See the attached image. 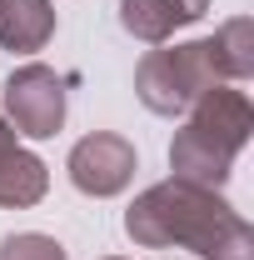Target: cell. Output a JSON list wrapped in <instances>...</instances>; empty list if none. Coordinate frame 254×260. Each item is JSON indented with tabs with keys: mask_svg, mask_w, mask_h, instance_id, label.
Masks as SVG:
<instances>
[{
	"mask_svg": "<svg viewBox=\"0 0 254 260\" xmlns=\"http://www.w3.org/2000/svg\"><path fill=\"white\" fill-rule=\"evenodd\" d=\"M125 235L145 250L185 245L199 260H254L249 220L220 190H204L190 180H159L140 190L125 210Z\"/></svg>",
	"mask_w": 254,
	"mask_h": 260,
	"instance_id": "obj_1",
	"label": "cell"
},
{
	"mask_svg": "<svg viewBox=\"0 0 254 260\" xmlns=\"http://www.w3.org/2000/svg\"><path fill=\"white\" fill-rule=\"evenodd\" d=\"M249 130H254L249 95L229 90V85H209L190 105L185 130H175V140H170V170H175V180L220 190L229 180V170H234V160H239V150L249 145Z\"/></svg>",
	"mask_w": 254,
	"mask_h": 260,
	"instance_id": "obj_2",
	"label": "cell"
},
{
	"mask_svg": "<svg viewBox=\"0 0 254 260\" xmlns=\"http://www.w3.org/2000/svg\"><path fill=\"white\" fill-rule=\"evenodd\" d=\"M209 85H220V80H215L204 40L155 45L145 60L135 65V95H140V105L150 115H185Z\"/></svg>",
	"mask_w": 254,
	"mask_h": 260,
	"instance_id": "obj_3",
	"label": "cell"
},
{
	"mask_svg": "<svg viewBox=\"0 0 254 260\" xmlns=\"http://www.w3.org/2000/svg\"><path fill=\"white\" fill-rule=\"evenodd\" d=\"M0 100H5L0 115L15 125V135L50 140L65 125V75H55L50 65H40V60L10 70L5 85H0Z\"/></svg>",
	"mask_w": 254,
	"mask_h": 260,
	"instance_id": "obj_4",
	"label": "cell"
},
{
	"mask_svg": "<svg viewBox=\"0 0 254 260\" xmlns=\"http://www.w3.org/2000/svg\"><path fill=\"white\" fill-rule=\"evenodd\" d=\"M65 170H70V185H75L80 195L110 200V195H120L130 180H135L140 155H135V145H130L125 135H115V130H95V135L75 140Z\"/></svg>",
	"mask_w": 254,
	"mask_h": 260,
	"instance_id": "obj_5",
	"label": "cell"
},
{
	"mask_svg": "<svg viewBox=\"0 0 254 260\" xmlns=\"http://www.w3.org/2000/svg\"><path fill=\"white\" fill-rule=\"evenodd\" d=\"M50 190V165L20 145L15 125L0 115V210H30Z\"/></svg>",
	"mask_w": 254,
	"mask_h": 260,
	"instance_id": "obj_6",
	"label": "cell"
},
{
	"mask_svg": "<svg viewBox=\"0 0 254 260\" xmlns=\"http://www.w3.org/2000/svg\"><path fill=\"white\" fill-rule=\"evenodd\" d=\"M209 0H120V25L145 45H164L180 25H194Z\"/></svg>",
	"mask_w": 254,
	"mask_h": 260,
	"instance_id": "obj_7",
	"label": "cell"
},
{
	"mask_svg": "<svg viewBox=\"0 0 254 260\" xmlns=\"http://www.w3.org/2000/svg\"><path fill=\"white\" fill-rule=\"evenodd\" d=\"M55 35V5L50 0H0V50L35 55Z\"/></svg>",
	"mask_w": 254,
	"mask_h": 260,
	"instance_id": "obj_8",
	"label": "cell"
},
{
	"mask_svg": "<svg viewBox=\"0 0 254 260\" xmlns=\"http://www.w3.org/2000/svg\"><path fill=\"white\" fill-rule=\"evenodd\" d=\"M204 45H209L215 80H249V75H254V20H249V15L224 20Z\"/></svg>",
	"mask_w": 254,
	"mask_h": 260,
	"instance_id": "obj_9",
	"label": "cell"
},
{
	"mask_svg": "<svg viewBox=\"0 0 254 260\" xmlns=\"http://www.w3.org/2000/svg\"><path fill=\"white\" fill-rule=\"evenodd\" d=\"M0 260H70L65 245L55 235H40V230H15L0 240Z\"/></svg>",
	"mask_w": 254,
	"mask_h": 260,
	"instance_id": "obj_10",
	"label": "cell"
},
{
	"mask_svg": "<svg viewBox=\"0 0 254 260\" xmlns=\"http://www.w3.org/2000/svg\"><path fill=\"white\" fill-rule=\"evenodd\" d=\"M105 260H125V255H105Z\"/></svg>",
	"mask_w": 254,
	"mask_h": 260,
	"instance_id": "obj_11",
	"label": "cell"
}]
</instances>
